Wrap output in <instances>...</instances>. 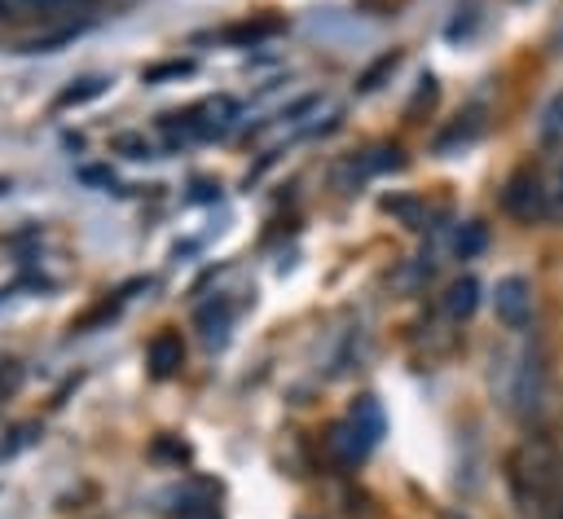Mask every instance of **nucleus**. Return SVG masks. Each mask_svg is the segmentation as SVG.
I'll return each instance as SVG.
<instances>
[{
	"label": "nucleus",
	"mask_w": 563,
	"mask_h": 519,
	"mask_svg": "<svg viewBox=\"0 0 563 519\" xmlns=\"http://www.w3.org/2000/svg\"><path fill=\"white\" fill-rule=\"evenodd\" d=\"M510 488L528 519H563V457L545 440H523L506 462Z\"/></svg>",
	"instance_id": "obj_1"
},
{
	"label": "nucleus",
	"mask_w": 563,
	"mask_h": 519,
	"mask_svg": "<svg viewBox=\"0 0 563 519\" xmlns=\"http://www.w3.org/2000/svg\"><path fill=\"white\" fill-rule=\"evenodd\" d=\"M493 387L501 396V405L510 413H532L541 405L545 391V369H541V352L532 343H515L493 361Z\"/></svg>",
	"instance_id": "obj_2"
},
{
	"label": "nucleus",
	"mask_w": 563,
	"mask_h": 519,
	"mask_svg": "<svg viewBox=\"0 0 563 519\" xmlns=\"http://www.w3.org/2000/svg\"><path fill=\"white\" fill-rule=\"evenodd\" d=\"M233 123H238V101L233 97H207V101L189 106L185 114H167L163 132L172 141H211V136L233 132Z\"/></svg>",
	"instance_id": "obj_3"
},
{
	"label": "nucleus",
	"mask_w": 563,
	"mask_h": 519,
	"mask_svg": "<svg viewBox=\"0 0 563 519\" xmlns=\"http://www.w3.org/2000/svg\"><path fill=\"white\" fill-rule=\"evenodd\" d=\"M378 435H383V409L365 396V400H356V409L347 413V422L334 427L330 449H334L343 462H361V457L378 444Z\"/></svg>",
	"instance_id": "obj_4"
},
{
	"label": "nucleus",
	"mask_w": 563,
	"mask_h": 519,
	"mask_svg": "<svg viewBox=\"0 0 563 519\" xmlns=\"http://www.w3.org/2000/svg\"><path fill=\"white\" fill-rule=\"evenodd\" d=\"M501 207H506L515 220H523V224L550 216V189H545V176L532 172V167L515 172V176L506 180V189H501Z\"/></svg>",
	"instance_id": "obj_5"
},
{
	"label": "nucleus",
	"mask_w": 563,
	"mask_h": 519,
	"mask_svg": "<svg viewBox=\"0 0 563 519\" xmlns=\"http://www.w3.org/2000/svg\"><path fill=\"white\" fill-rule=\"evenodd\" d=\"M493 312H497V321L506 330L523 334L528 321H532V286H528V277H519V273L501 277L497 290H493Z\"/></svg>",
	"instance_id": "obj_6"
},
{
	"label": "nucleus",
	"mask_w": 563,
	"mask_h": 519,
	"mask_svg": "<svg viewBox=\"0 0 563 519\" xmlns=\"http://www.w3.org/2000/svg\"><path fill=\"white\" fill-rule=\"evenodd\" d=\"M145 361H150V369H154L158 378L176 374V369H180V361H185V343H180V334H172V330L154 334V339H150V347H145Z\"/></svg>",
	"instance_id": "obj_7"
},
{
	"label": "nucleus",
	"mask_w": 563,
	"mask_h": 519,
	"mask_svg": "<svg viewBox=\"0 0 563 519\" xmlns=\"http://www.w3.org/2000/svg\"><path fill=\"white\" fill-rule=\"evenodd\" d=\"M106 88H110V79H106V75H84V79H70V84H66V88L53 97V110H79V106L97 101Z\"/></svg>",
	"instance_id": "obj_8"
},
{
	"label": "nucleus",
	"mask_w": 563,
	"mask_h": 519,
	"mask_svg": "<svg viewBox=\"0 0 563 519\" xmlns=\"http://www.w3.org/2000/svg\"><path fill=\"white\" fill-rule=\"evenodd\" d=\"M475 303H479V281L466 273V277H457V281L449 286L444 308H449V317H471V312H475Z\"/></svg>",
	"instance_id": "obj_9"
},
{
	"label": "nucleus",
	"mask_w": 563,
	"mask_h": 519,
	"mask_svg": "<svg viewBox=\"0 0 563 519\" xmlns=\"http://www.w3.org/2000/svg\"><path fill=\"white\" fill-rule=\"evenodd\" d=\"M66 0H0V18H53Z\"/></svg>",
	"instance_id": "obj_10"
},
{
	"label": "nucleus",
	"mask_w": 563,
	"mask_h": 519,
	"mask_svg": "<svg viewBox=\"0 0 563 519\" xmlns=\"http://www.w3.org/2000/svg\"><path fill=\"white\" fill-rule=\"evenodd\" d=\"M541 145L545 150H563V97H554L541 110Z\"/></svg>",
	"instance_id": "obj_11"
},
{
	"label": "nucleus",
	"mask_w": 563,
	"mask_h": 519,
	"mask_svg": "<svg viewBox=\"0 0 563 519\" xmlns=\"http://www.w3.org/2000/svg\"><path fill=\"white\" fill-rule=\"evenodd\" d=\"M176 519H220V506L216 501H185L180 510H176Z\"/></svg>",
	"instance_id": "obj_12"
},
{
	"label": "nucleus",
	"mask_w": 563,
	"mask_h": 519,
	"mask_svg": "<svg viewBox=\"0 0 563 519\" xmlns=\"http://www.w3.org/2000/svg\"><path fill=\"white\" fill-rule=\"evenodd\" d=\"M545 189H550V216H563V167L545 180Z\"/></svg>",
	"instance_id": "obj_13"
},
{
	"label": "nucleus",
	"mask_w": 563,
	"mask_h": 519,
	"mask_svg": "<svg viewBox=\"0 0 563 519\" xmlns=\"http://www.w3.org/2000/svg\"><path fill=\"white\" fill-rule=\"evenodd\" d=\"M13 383H18L13 361H0V400H4V391H13Z\"/></svg>",
	"instance_id": "obj_14"
}]
</instances>
